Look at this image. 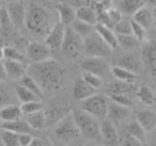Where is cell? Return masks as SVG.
I'll list each match as a JSON object with an SVG mask.
<instances>
[{
    "label": "cell",
    "instance_id": "5bb4252c",
    "mask_svg": "<svg viewBox=\"0 0 156 146\" xmlns=\"http://www.w3.org/2000/svg\"><path fill=\"white\" fill-rule=\"evenodd\" d=\"M132 114L130 108L125 106L119 105L117 103H111L108 105V111H107V118L112 122H123L126 120Z\"/></svg>",
    "mask_w": 156,
    "mask_h": 146
},
{
    "label": "cell",
    "instance_id": "f5cc1de1",
    "mask_svg": "<svg viewBox=\"0 0 156 146\" xmlns=\"http://www.w3.org/2000/svg\"><path fill=\"white\" fill-rule=\"evenodd\" d=\"M153 13V20H154V26H156V7L154 8V10L152 11Z\"/></svg>",
    "mask_w": 156,
    "mask_h": 146
},
{
    "label": "cell",
    "instance_id": "4fadbf2b",
    "mask_svg": "<svg viewBox=\"0 0 156 146\" xmlns=\"http://www.w3.org/2000/svg\"><path fill=\"white\" fill-rule=\"evenodd\" d=\"M5 68L7 73V78L11 80H20L27 74L28 68L24 64L23 61L7 60L5 59Z\"/></svg>",
    "mask_w": 156,
    "mask_h": 146
},
{
    "label": "cell",
    "instance_id": "d4e9b609",
    "mask_svg": "<svg viewBox=\"0 0 156 146\" xmlns=\"http://www.w3.org/2000/svg\"><path fill=\"white\" fill-rule=\"evenodd\" d=\"M2 129L14 131L16 133H31L33 131V129L27 123V120H23L20 118L16 120H12V122H3Z\"/></svg>",
    "mask_w": 156,
    "mask_h": 146
},
{
    "label": "cell",
    "instance_id": "836d02e7",
    "mask_svg": "<svg viewBox=\"0 0 156 146\" xmlns=\"http://www.w3.org/2000/svg\"><path fill=\"white\" fill-rule=\"evenodd\" d=\"M143 5H145L143 0H122L121 3L122 12L127 15H134Z\"/></svg>",
    "mask_w": 156,
    "mask_h": 146
},
{
    "label": "cell",
    "instance_id": "1f68e13d",
    "mask_svg": "<svg viewBox=\"0 0 156 146\" xmlns=\"http://www.w3.org/2000/svg\"><path fill=\"white\" fill-rule=\"evenodd\" d=\"M14 92H15V96L17 97V99L22 103H27V101L40 99L37 95L33 94L30 90H28V89L23 85V84H16V85L14 86Z\"/></svg>",
    "mask_w": 156,
    "mask_h": 146
},
{
    "label": "cell",
    "instance_id": "b9f144b4",
    "mask_svg": "<svg viewBox=\"0 0 156 146\" xmlns=\"http://www.w3.org/2000/svg\"><path fill=\"white\" fill-rule=\"evenodd\" d=\"M115 30L117 34H130L132 33V20L120 19L115 25Z\"/></svg>",
    "mask_w": 156,
    "mask_h": 146
},
{
    "label": "cell",
    "instance_id": "ee69618b",
    "mask_svg": "<svg viewBox=\"0 0 156 146\" xmlns=\"http://www.w3.org/2000/svg\"><path fill=\"white\" fill-rule=\"evenodd\" d=\"M145 29L143 28L141 25H139L138 23H136L134 19L132 20V34L134 36L137 37L139 42H143L144 41V37H145Z\"/></svg>",
    "mask_w": 156,
    "mask_h": 146
},
{
    "label": "cell",
    "instance_id": "44dd1931",
    "mask_svg": "<svg viewBox=\"0 0 156 146\" xmlns=\"http://www.w3.org/2000/svg\"><path fill=\"white\" fill-rule=\"evenodd\" d=\"M133 18L136 23L143 27L145 30H149L154 26V20H153V13L147 7L143 5L142 8L138 10L136 13L133 15Z\"/></svg>",
    "mask_w": 156,
    "mask_h": 146
},
{
    "label": "cell",
    "instance_id": "7402d4cb",
    "mask_svg": "<svg viewBox=\"0 0 156 146\" xmlns=\"http://www.w3.org/2000/svg\"><path fill=\"white\" fill-rule=\"evenodd\" d=\"M59 22H61L65 26H69L76 19V10L74 7L67 3H60L57 7Z\"/></svg>",
    "mask_w": 156,
    "mask_h": 146
},
{
    "label": "cell",
    "instance_id": "816d5d0a",
    "mask_svg": "<svg viewBox=\"0 0 156 146\" xmlns=\"http://www.w3.org/2000/svg\"><path fill=\"white\" fill-rule=\"evenodd\" d=\"M143 2H144V5H149L151 7H156V0H143Z\"/></svg>",
    "mask_w": 156,
    "mask_h": 146
},
{
    "label": "cell",
    "instance_id": "30bf717a",
    "mask_svg": "<svg viewBox=\"0 0 156 146\" xmlns=\"http://www.w3.org/2000/svg\"><path fill=\"white\" fill-rule=\"evenodd\" d=\"M80 66L83 71L98 74L102 77L106 75L107 71H110L108 62L105 60V58H100V57H87L81 61Z\"/></svg>",
    "mask_w": 156,
    "mask_h": 146
},
{
    "label": "cell",
    "instance_id": "d6986e66",
    "mask_svg": "<svg viewBox=\"0 0 156 146\" xmlns=\"http://www.w3.org/2000/svg\"><path fill=\"white\" fill-rule=\"evenodd\" d=\"M95 89H93L92 86H90L85 80L78 79L75 81L73 88V95L77 100L81 101L83 99L88 98V97L92 96L93 94H95Z\"/></svg>",
    "mask_w": 156,
    "mask_h": 146
},
{
    "label": "cell",
    "instance_id": "91938a15",
    "mask_svg": "<svg viewBox=\"0 0 156 146\" xmlns=\"http://www.w3.org/2000/svg\"><path fill=\"white\" fill-rule=\"evenodd\" d=\"M155 130H156V129H155Z\"/></svg>",
    "mask_w": 156,
    "mask_h": 146
},
{
    "label": "cell",
    "instance_id": "e0dca14e",
    "mask_svg": "<svg viewBox=\"0 0 156 146\" xmlns=\"http://www.w3.org/2000/svg\"><path fill=\"white\" fill-rule=\"evenodd\" d=\"M69 110L65 107H61V106H51V107L47 108L44 111L46 117V126H54L55 124L62 120L65 115L69 113Z\"/></svg>",
    "mask_w": 156,
    "mask_h": 146
},
{
    "label": "cell",
    "instance_id": "d6a6232c",
    "mask_svg": "<svg viewBox=\"0 0 156 146\" xmlns=\"http://www.w3.org/2000/svg\"><path fill=\"white\" fill-rule=\"evenodd\" d=\"M20 84L26 86V88L28 89V90H30L33 94L37 95L40 99L42 98V96H43V91H42L41 86L39 85V83H37L30 75H27L26 74V75L20 79Z\"/></svg>",
    "mask_w": 156,
    "mask_h": 146
},
{
    "label": "cell",
    "instance_id": "6da1fadb",
    "mask_svg": "<svg viewBox=\"0 0 156 146\" xmlns=\"http://www.w3.org/2000/svg\"><path fill=\"white\" fill-rule=\"evenodd\" d=\"M27 73L39 83L42 90L49 92L59 90L64 81V69L62 65L54 59L33 63Z\"/></svg>",
    "mask_w": 156,
    "mask_h": 146
},
{
    "label": "cell",
    "instance_id": "74e56055",
    "mask_svg": "<svg viewBox=\"0 0 156 146\" xmlns=\"http://www.w3.org/2000/svg\"><path fill=\"white\" fill-rule=\"evenodd\" d=\"M1 137H2L5 146H20L18 133L14 132V131L3 129V131L1 132Z\"/></svg>",
    "mask_w": 156,
    "mask_h": 146
},
{
    "label": "cell",
    "instance_id": "c3c4849f",
    "mask_svg": "<svg viewBox=\"0 0 156 146\" xmlns=\"http://www.w3.org/2000/svg\"><path fill=\"white\" fill-rule=\"evenodd\" d=\"M46 145H51V143L44 139H39V137H33L32 142L30 144V146H46Z\"/></svg>",
    "mask_w": 156,
    "mask_h": 146
},
{
    "label": "cell",
    "instance_id": "ac0fdd59",
    "mask_svg": "<svg viewBox=\"0 0 156 146\" xmlns=\"http://www.w3.org/2000/svg\"><path fill=\"white\" fill-rule=\"evenodd\" d=\"M95 31L100 34V36L111 47V49H117L119 47V44H118V37L117 33L110 28V27L106 26V25L103 24H98L95 25Z\"/></svg>",
    "mask_w": 156,
    "mask_h": 146
},
{
    "label": "cell",
    "instance_id": "8992f818",
    "mask_svg": "<svg viewBox=\"0 0 156 146\" xmlns=\"http://www.w3.org/2000/svg\"><path fill=\"white\" fill-rule=\"evenodd\" d=\"M61 51L69 59H77L81 52H83V39L80 35H78L71 28V26H66L65 29Z\"/></svg>",
    "mask_w": 156,
    "mask_h": 146
},
{
    "label": "cell",
    "instance_id": "f1b7e54d",
    "mask_svg": "<svg viewBox=\"0 0 156 146\" xmlns=\"http://www.w3.org/2000/svg\"><path fill=\"white\" fill-rule=\"evenodd\" d=\"M136 95L144 105L147 106H154L156 103V95L154 91L150 86L142 85L137 89Z\"/></svg>",
    "mask_w": 156,
    "mask_h": 146
},
{
    "label": "cell",
    "instance_id": "f6af8a7d",
    "mask_svg": "<svg viewBox=\"0 0 156 146\" xmlns=\"http://www.w3.org/2000/svg\"><path fill=\"white\" fill-rule=\"evenodd\" d=\"M105 11H106L107 16L109 17L110 22L112 23L113 27H115V25L123 17V16H122V12H120L119 10H117V9H107V10H105Z\"/></svg>",
    "mask_w": 156,
    "mask_h": 146
},
{
    "label": "cell",
    "instance_id": "ab89813d",
    "mask_svg": "<svg viewBox=\"0 0 156 146\" xmlns=\"http://www.w3.org/2000/svg\"><path fill=\"white\" fill-rule=\"evenodd\" d=\"M2 82L3 81H0V108L14 103V96L12 95L11 91Z\"/></svg>",
    "mask_w": 156,
    "mask_h": 146
},
{
    "label": "cell",
    "instance_id": "4dcf8cb0",
    "mask_svg": "<svg viewBox=\"0 0 156 146\" xmlns=\"http://www.w3.org/2000/svg\"><path fill=\"white\" fill-rule=\"evenodd\" d=\"M134 91L133 83L124 81H115L108 85V94H127L129 95Z\"/></svg>",
    "mask_w": 156,
    "mask_h": 146
},
{
    "label": "cell",
    "instance_id": "bcb514c9",
    "mask_svg": "<svg viewBox=\"0 0 156 146\" xmlns=\"http://www.w3.org/2000/svg\"><path fill=\"white\" fill-rule=\"evenodd\" d=\"M33 137L31 133H18V141H20V146H30L32 142Z\"/></svg>",
    "mask_w": 156,
    "mask_h": 146
},
{
    "label": "cell",
    "instance_id": "6f0895ef",
    "mask_svg": "<svg viewBox=\"0 0 156 146\" xmlns=\"http://www.w3.org/2000/svg\"><path fill=\"white\" fill-rule=\"evenodd\" d=\"M1 2H2V0H0V8L2 7V3H1Z\"/></svg>",
    "mask_w": 156,
    "mask_h": 146
},
{
    "label": "cell",
    "instance_id": "f907efd6",
    "mask_svg": "<svg viewBox=\"0 0 156 146\" xmlns=\"http://www.w3.org/2000/svg\"><path fill=\"white\" fill-rule=\"evenodd\" d=\"M69 3H71V5H73V7H81V5H87V2L89 1V0H69Z\"/></svg>",
    "mask_w": 156,
    "mask_h": 146
},
{
    "label": "cell",
    "instance_id": "83f0119b",
    "mask_svg": "<svg viewBox=\"0 0 156 146\" xmlns=\"http://www.w3.org/2000/svg\"><path fill=\"white\" fill-rule=\"evenodd\" d=\"M117 37L119 46H121L124 50H127V51H135L140 45V42L132 33L130 34H117Z\"/></svg>",
    "mask_w": 156,
    "mask_h": 146
},
{
    "label": "cell",
    "instance_id": "3957f363",
    "mask_svg": "<svg viewBox=\"0 0 156 146\" xmlns=\"http://www.w3.org/2000/svg\"><path fill=\"white\" fill-rule=\"evenodd\" d=\"M72 115L80 131V134H83L90 141H101V123H98V118L91 115L83 109L73 110Z\"/></svg>",
    "mask_w": 156,
    "mask_h": 146
},
{
    "label": "cell",
    "instance_id": "7a4b0ae2",
    "mask_svg": "<svg viewBox=\"0 0 156 146\" xmlns=\"http://www.w3.org/2000/svg\"><path fill=\"white\" fill-rule=\"evenodd\" d=\"M25 26L30 32L34 34H47L51 29V15L46 8L37 3L27 5Z\"/></svg>",
    "mask_w": 156,
    "mask_h": 146
},
{
    "label": "cell",
    "instance_id": "2e32d148",
    "mask_svg": "<svg viewBox=\"0 0 156 146\" xmlns=\"http://www.w3.org/2000/svg\"><path fill=\"white\" fill-rule=\"evenodd\" d=\"M118 65H120V66L124 67V68L128 69V71H133L135 74H138L142 69V62H141L140 58L133 51L121 57L119 59V61H118Z\"/></svg>",
    "mask_w": 156,
    "mask_h": 146
},
{
    "label": "cell",
    "instance_id": "52a82bcc",
    "mask_svg": "<svg viewBox=\"0 0 156 146\" xmlns=\"http://www.w3.org/2000/svg\"><path fill=\"white\" fill-rule=\"evenodd\" d=\"M81 109L90 113L91 115L95 116L98 120H104L107 117L108 103L105 97L93 94L92 96L81 100Z\"/></svg>",
    "mask_w": 156,
    "mask_h": 146
},
{
    "label": "cell",
    "instance_id": "9c48e42d",
    "mask_svg": "<svg viewBox=\"0 0 156 146\" xmlns=\"http://www.w3.org/2000/svg\"><path fill=\"white\" fill-rule=\"evenodd\" d=\"M65 29H66V26L63 25L61 22H58L51 27V29L46 34L45 43L49 46L52 51L61 49L65 35Z\"/></svg>",
    "mask_w": 156,
    "mask_h": 146
},
{
    "label": "cell",
    "instance_id": "cb8c5ba5",
    "mask_svg": "<svg viewBox=\"0 0 156 146\" xmlns=\"http://www.w3.org/2000/svg\"><path fill=\"white\" fill-rule=\"evenodd\" d=\"M142 54L144 60L149 64L152 74L156 75V41H151L145 44Z\"/></svg>",
    "mask_w": 156,
    "mask_h": 146
},
{
    "label": "cell",
    "instance_id": "7dc6e473",
    "mask_svg": "<svg viewBox=\"0 0 156 146\" xmlns=\"http://www.w3.org/2000/svg\"><path fill=\"white\" fill-rule=\"evenodd\" d=\"M122 144L125 146H139V145H142L143 143H142V141H140V140L137 139V137L127 134L125 139L123 140Z\"/></svg>",
    "mask_w": 156,
    "mask_h": 146
},
{
    "label": "cell",
    "instance_id": "681fc988",
    "mask_svg": "<svg viewBox=\"0 0 156 146\" xmlns=\"http://www.w3.org/2000/svg\"><path fill=\"white\" fill-rule=\"evenodd\" d=\"M7 78V73H5V63L0 61V81H5Z\"/></svg>",
    "mask_w": 156,
    "mask_h": 146
},
{
    "label": "cell",
    "instance_id": "ba28073f",
    "mask_svg": "<svg viewBox=\"0 0 156 146\" xmlns=\"http://www.w3.org/2000/svg\"><path fill=\"white\" fill-rule=\"evenodd\" d=\"M52 50L49 48L47 44L41 43V42H32L27 47V57L32 61L33 63H39L51 59Z\"/></svg>",
    "mask_w": 156,
    "mask_h": 146
},
{
    "label": "cell",
    "instance_id": "9a60e30c",
    "mask_svg": "<svg viewBox=\"0 0 156 146\" xmlns=\"http://www.w3.org/2000/svg\"><path fill=\"white\" fill-rule=\"evenodd\" d=\"M136 120L145 132H152L156 129V113L151 110H141L137 112Z\"/></svg>",
    "mask_w": 156,
    "mask_h": 146
},
{
    "label": "cell",
    "instance_id": "277c9868",
    "mask_svg": "<svg viewBox=\"0 0 156 146\" xmlns=\"http://www.w3.org/2000/svg\"><path fill=\"white\" fill-rule=\"evenodd\" d=\"M111 47L95 30L83 39V52L87 57H100L106 59L111 54Z\"/></svg>",
    "mask_w": 156,
    "mask_h": 146
},
{
    "label": "cell",
    "instance_id": "e575fe53",
    "mask_svg": "<svg viewBox=\"0 0 156 146\" xmlns=\"http://www.w3.org/2000/svg\"><path fill=\"white\" fill-rule=\"evenodd\" d=\"M83 80L89 84L90 86H92L95 90H98L101 89L103 85H104V81H103V77L98 74L91 73V71H83V76H81Z\"/></svg>",
    "mask_w": 156,
    "mask_h": 146
},
{
    "label": "cell",
    "instance_id": "8fae6325",
    "mask_svg": "<svg viewBox=\"0 0 156 146\" xmlns=\"http://www.w3.org/2000/svg\"><path fill=\"white\" fill-rule=\"evenodd\" d=\"M7 11L9 16L12 20V24L16 28L25 26V20H26V12L27 5H25V1H16V2L8 3Z\"/></svg>",
    "mask_w": 156,
    "mask_h": 146
},
{
    "label": "cell",
    "instance_id": "9f6ffc18",
    "mask_svg": "<svg viewBox=\"0 0 156 146\" xmlns=\"http://www.w3.org/2000/svg\"><path fill=\"white\" fill-rule=\"evenodd\" d=\"M0 145H1V146L3 145V142H2V137H1V133H0Z\"/></svg>",
    "mask_w": 156,
    "mask_h": 146
},
{
    "label": "cell",
    "instance_id": "7c38bea8",
    "mask_svg": "<svg viewBox=\"0 0 156 146\" xmlns=\"http://www.w3.org/2000/svg\"><path fill=\"white\" fill-rule=\"evenodd\" d=\"M101 141L105 145H117L119 144V133L117 131L115 124L109 118H104L101 123Z\"/></svg>",
    "mask_w": 156,
    "mask_h": 146
},
{
    "label": "cell",
    "instance_id": "484cf974",
    "mask_svg": "<svg viewBox=\"0 0 156 146\" xmlns=\"http://www.w3.org/2000/svg\"><path fill=\"white\" fill-rule=\"evenodd\" d=\"M110 71L113 75V77L117 80L124 82H128V83H133L136 80L137 74L133 73V71H128V69L124 68V67L120 66V65H115V66H110Z\"/></svg>",
    "mask_w": 156,
    "mask_h": 146
},
{
    "label": "cell",
    "instance_id": "8d00e7d4",
    "mask_svg": "<svg viewBox=\"0 0 156 146\" xmlns=\"http://www.w3.org/2000/svg\"><path fill=\"white\" fill-rule=\"evenodd\" d=\"M43 107L44 105L41 101V99H37V100L23 103L22 106H20V110H22V112L24 114H30L37 111H41V110H43Z\"/></svg>",
    "mask_w": 156,
    "mask_h": 146
},
{
    "label": "cell",
    "instance_id": "f546056e",
    "mask_svg": "<svg viewBox=\"0 0 156 146\" xmlns=\"http://www.w3.org/2000/svg\"><path fill=\"white\" fill-rule=\"evenodd\" d=\"M69 26H71V28L73 29L78 35H80L83 39H85L86 36H88L90 33H92L95 30V26L88 24V23H86V22H83V20L78 19V18H76Z\"/></svg>",
    "mask_w": 156,
    "mask_h": 146
},
{
    "label": "cell",
    "instance_id": "f35d334b",
    "mask_svg": "<svg viewBox=\"0 0 156 146\" xmlns=\"http://www.w3.org/2000/svg\"><path fill=\"white\" fill-rule=\"evenodd\" d=\"M13 24H12V20L9 16V13L7 11V8L1 7L0 8V29L1 31H5L8 32L13 28Z\"/></svg>",
    "mask_w": 156,
    "mask_h": 146
},
{
    "label": "cell",
    "instance_id": "60d3db41",
    "mask_svg": "<svg viewBox=\"0 0 156 146\" xmlns=\"http://www.w3.org/2000/svg\"><path fill=\"white\" fill-rule=\"evenodd\" d=\"M3 58L7 60H16L24 62L25 56L15 47H3Z\"/></svg>",
    "mask_w": 156,
    "mask_h": 146
},
{
    "label": "cell",
    "instance_id": "5b68a950",
    "mask_svg": "<svg viewBox=\"0 0 156 146\" xmlns=\"http://www.w3.org/2000/svg\"><path fill=\"white\" fill-rule=\"evenodd\" d=\"M54 134L60 141L69 142L80 137V131L76 125L72 112L54 125Z\"/></svg>",
    "mask_w": 156,
    "mask_h": 146
},
{
    "label": "cell",
    "instance_id": "7bdbcfd3",
    "mask_svg": "<svg viewBox=\"0 0 156 146\" xmlns=\"http://www.w3.org/2000/svg\"><path fill=\"white\" fill-rule=\"evenodd\" d=\"M108 96L113 103H117L119 105L125 106V107L128 108H130L133 106L132 98L127 94H108Z\"/></svg>",
    "mask_w": 156,
    "mask_h": 146
},
{
    "label": "cell",
    "instance_id": "4316f807",
    "mask_svg": "<svg viewBox=\"0 0 156 146\" xmlns=\"http://www.w3.org/2000/svg\"><path fill=\"white\" fill-rule=\"evenodd\" d=\"M26 120L33 130H41L46 127V117L43 110L34 113L26 114Z\"/></svg>",
    "mask_w": 156,
    "mask_h": 146
},
{
    "label": "cell",
    "instance_id": "ffe728a7",
    "mask_svg": "<svg viewBox=\"0 0 156 146\" xmlns=\"http://www.w3.org/2000/svg\"><path fill=\"white\" fill-rule=\"evenodd\" d=\"M76 18L95 26L98 23V14L92 7L88 5H81L76 9Z\"/></svg>",
    "mask_w": 156,
    "mask_h": 146
},
{
    "label": "cell",
    "instance_id": "680465c9",
    "mask_svg": "<svg viewBox=\"0 0 156 146\" xmlns=\"http://www.w3.org/2000/svg\"><path fill=\"white\" fill-rule=\"evenodd\" d=\"M0 31H1V29H0Z\"/></svg>",
    "mask_w": 156,
    "mask_h": 146
},
{
    "label": "cell",
    "instance_id": "d590c367",
    "mask_svg": "<svg viewBox=\"0 0 156 146\" xmlns=\"http://www.w3.org/2000/svg\"><path fill=\"white\" fill-rule=\"evenodd\" d=\"M126 132H127V134L133 135V137L139 139L140 141L144 140L145 131L143 130V128L140 126V124L137 120H133L126 126Z\"/></svg>",
    "mask_w": 156,
    "mask_h": 146
},
{
    "label": "cell",
    "instance_id": "603a6c76",
    "mask_svg": "<svg viewBox=\"0 0 156 146\" xmlns=\"http://www.w3.org/2000/svg\"><path fill=\"white\" fill-rule=\"evenodd\" d=\"M23 112L15 103H9L0 108V120L2 122H12L20 118Z\"/></svg>",
    "mask_w": 156,
    "mask_h": 146
},
{
    "label": "cell",
    "instance_id": "11a10c76",
    "mask_svg": "<svg viewBox=\"0 0 156 146\" xmlns=\"http://www.w3.org/2000/svg\"><path fill=\"white\" fill-rule=\"evenodd\" d=\"M5 1L10 3V2H16V1H25V0H5Z\"/></svg>",
    "mask_w": 156,
    "mask_h": 146
},
{
    "label": "cell",
    "instance_id": "db71d44e",
    "mask_svg": "<svg viewBox=\"0 0 156 146\" xmlns=\"http://www.w3.org/2000/svg\"><path fill=\"white\" fill-rule=\"evenodd\" d=\"M3 58V47L0 46V60Z\"/></svg>",
    "mask_w": 156,
    "mask_h": 146
}]
</instances>
